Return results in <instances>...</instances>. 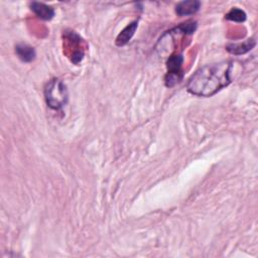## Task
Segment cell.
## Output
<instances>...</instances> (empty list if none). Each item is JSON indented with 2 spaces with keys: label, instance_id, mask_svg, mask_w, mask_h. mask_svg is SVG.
<instances>
[{
  "label": "cell",
  "instance_id": "obj_1",
  "mask_svg": "<svg viewBox=\"0 0 258 258\" xmlns=\"http://www.w3.org/2000/svg\"><path fill=\"white\" fill-rule=\"evenodd\" d=\"M232 61L223 60L200 68L187 81L188 93L199 97H211L231 83Z\"/></svg>",
  "mask_w": 258,
  "mask_h": 258
},
{
  "label": "cell",
  "instance_id": "obj_2",
  "mask_svg": "<svg viewBox=\"0 0 258 258\" xmlns=\"http://www.w3.org/2000/svg\"><path fill=\"white\" fill-rule=\"evenodd\" d=\"M44 99L49 108L60 110L69 99L66 85L58 79L50 80L44 87Z\"/></svg>",
  "mask_w": 258,
  "mask_h": 258
},
{
  "label": "cell",
  "instance_id": "obj_3",
  "mask_svg": "<svg viewBox=\"0 0 258 258\" xmlns=\"http://www.w3.org/2000/svg\"><path fill=\"white\" fill-rule=\"evenodd\" d=\"M182 62L183 56L181 53H174L171 54L166 60V68L167 73L165 75V86L171 88L178 84L183 77L182 73Z\"/></svg>",
  "mask_w": 258,
  "mask_h": 258
},
{
  "label": "cell",
  "instance_id": "obj_4",
  "mask_svg": "<svg viewBox=\"0 0 258 258\" xmlns=\"http://www.w3.org/2000/svg\"><path fill=\"white\" fill-rule=\"evenodd\" d=\"M201 8V2L197 0L181 1L175 6V13L179 16H187L197 13Z\"/></svg>",
  "mask_w": 258,
  "mask_h": 258
},
{
  "label": "cell",
  "instance_id": "obj_5",
  "mask_svg": "<svg viewBox=\"0 0 258 258\" xmlns=\"http://www.w3.org/2000/svg\"><path fill=\"white\" fill-rule=\"evenodd\" d=\"M137 27H138V21H136V20L132 21L126 27H124L120 31L118 36L116 37V40H115L116 45L117 46H123V45L127 44L129 42V40L132 38V36L134 35Z\"/></svg>",
  "mask_w": 258,
  "mask_h": 258
},
{
  "label": "cell",
  "instance_id": "obj_6",
  "mask_svg": "<svg viewBox=\"0 0 258 258\" xmlns=\"http://www.w3.org/2000/svg\"><path fill=\"white\" fill-rule=\"evenodd\" d=\"M30 9L42 20H50L54 16L53 8L41 2H31Z\"/></svg>",
  "mask_w": 258,
  "mask_h": 258
},
{
  "label": "cell",
  "instance_id": "obj_7",
  "mask_svg": "<svg viewBox=\"0 0 258 258\" xmlns=\"http://www.w3.org/2000/svg\"><path fill=\"white\" fill-rule=\"evenodd\" d=\"M255 45H256V41L253 38H249L244 42L229 43L226 45V49L232 54L240 55V54H244V53L250 51Z\"/></svg>",
  "mask_w": 258,
  "mask_h": 258
},
{
  "label": "cell",
  "instance_id": "obj_8",
  "mask_svg": "<svg viewBox=\"0 0 258 258\" xmlns=\"http://www.w3.org/2000/svg\"><path fill=\"white\" fill-rule=\"evenodd\" d=\"M15 52L18 55V57L24 61V62H30L35 58V50L32 46L25 44V43H19L15 46Z\"/></svg>",
  "mask_w": 258,
  "mask_h": 258
},
{
  "label": "cell",
  "instance_id": "obj_9",
  "mask_svg": "<svg viewBox=\"0 0 258 258\" xmlns=\"http://www.w3.org/2000/svg\"><path fill=\"white\" fill-rule=\"evenodd\" d=\"M225 18L235 22H244L246 20V13L244 10L234 7L225 15Z\"/></svg>",
  "mask_w": 258,
  "mask_h": 258
}]
</instances>
